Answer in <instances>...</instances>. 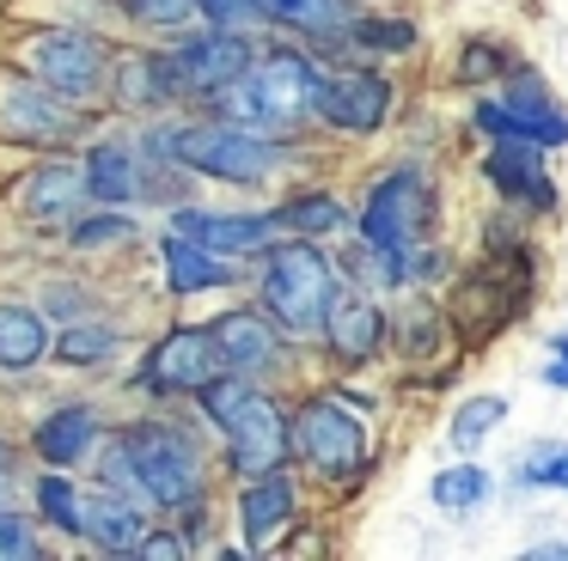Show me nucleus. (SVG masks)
Segmentation results:
<instances>
[{"label": "nucleus", "mask_w": 568, "mask_h": 561, "mask_svg": "<svg viewBox=\"0 0 568 561\" xmlns=\"http://www.w3.org/2000/svg\"><path fill=\"white\" fill-rule=\"evenodd\" d=\"M196 397H202V409L214 415V427L226 434L233 470H245V476L282 470V458L294 451V434H287V415L275 409L270 397H257V390H245V385H226V378L202 385Z\"/></svg>", "instance_id": "1"}, {"label": "nucleus", "mask_w": 568, "mask_h": 561, "mask_svg": "<svg viewBox=\"0 0 568 561\" xmlns=\"http://www.w3.org/2000/svg\"><path fill=\"white\" fill-rule=\"evenodd\" d=\"M312 92H318L312 61L263 55V61H251L233 85H221L214 104H221V116L245 122V129H282V122H294L300 110H312Z\"/></svg>", "instance_id": "2"}, {"label": "nucleus", "mask_w": 568, "mask_h": 561, "mask_svg": "<svg viewBox=\"0 0 568 561\" xmlns=\"http://www.w3.org/2000/svg\"><path fill=\"white\" fill-rule=\"evenodd\" d=\"M165 153L190 171H209V177L226 183H257L270 177L275 165V146L263 129H245L233 116H214V122H184V129L165 134Z\"/></svg>", "instance_id": "3"}, {"label": "nucleus", "mask_w": 568, "mask_h": 561, "mask_svg": "<svg viewBox=\"0 0 568 561\" xmlns=\"http://www.w3.org/2000/svg\"><path fill=\"white\" fill-rule=\"evenodd\" d=\"M331 299H336V275H331V263H324V251H312V244H282V251L270 256V268H263V312L282 329H294V336L318 329L324 312H331Z\"/></svg>", "instance_id": "4"}, {"label": "nucleus", "mask_w": 568, "mask_h": 561, "mask_svg": "<svg viewBox=\"0 0 568 561\" xmlns=\"http://www.w3.org/2000/svg\"><path fill=\"white\" fill-rule=\"evenodd\" d=\"M38 507L50 512L62 531L87 537V543L111 549V555H135L141 537H148L141 512L129 507L123 494H80L74 482H62V476H43V482H38Z\"/></svg>", "instance_id": "5"}, {"label": "nucleus", "mask_w": 568, "mask_h": 561, "mask_svg": "<svg viewBox=\"0 0 568 561\" xmlns=\"http://www.w3.org/2000/svg\"><path fill=\"white\" fill-rule=\"evenodd\" d=\"M422 171H392V177L373 183L367 195V214H361V226H367V244L379 256H392L397 275H416V226H422Z\"/></svg>", "instance_id": "6"}, {"label": "nucleus", "mask_w": 568, "mask_h": 561, "mask_svg": "<svg viewBox=\"0 0 568 561\" xmlns=\"http://www.w3.org/2000/svg\"><path fill=\"white\" fill-rule=\"evenodd\" d=\"M129 451L141 463V482H148L153 507H196L202 500V451L190 434H178V427H135Z\"/></svg>", "instance_id": "7"}, {"label": "nucleus", "mask_w": 568, "mask_h": 561, "mask_svg": "<svg viewBox=\"0 0 568 561\" xmlns=\"http://www.w3.org/2000/svg\"><path fill=\"white\" fill-rule=\"evenodd\" d=\"M477 122L495 134V141H538V146H568V116L550 104L544 80L531 68H519L507 80V98L495 104H477Z\"/></svg>", "instance_id": "8"}, {"label": "nucleus", "mask_w": 568, "mask_h": 561, "mask_svg": "<svg viewBox=\"0 0 568 561\" xmlns=\"http://www.w3.org/2000/svg\"><path fill=\"white\" fill-rule=\"evenodd\" d=\"M287 434H294V451L312 463L318 476H348L361 470V451H367V434H361V421L343 409L336 397H312L306 409L287 421Z\"/></svg>", "instance_id": "9"}, {"label": "nucleus", "mask_w": 568, "mask_h": 561, "mask_svg": "<svg viewBox=\"0 0 568 561\" xmlns=\"http://www.w3.org/2000/svg\"><path fill=\"white\" fill-rule=\"evenodd\" d=\"M26 61L43 85L68 98H92L104 80V43L92 31H38L26 37Z\"/></svg>", "instance_id": "10"}, {"label": "nucleus", "mask_w": 568, "mask_h": 561, "mask_svg": "<svg viewBox=\"0 0 568 561\" xmlns=\"http://www.w3.org/2000/svg\"><path fill=\"white\" fill-rule=\"evenodd\" d=\"M221 373H226V360H221L209 329H172V336L148 354V390H160V397H172V390H202Z\"/></svg>", "instance_id": "11"}, {"label": "nucleus", "mask_w": 568, "mask_h": 561, "mask_svg": "<svg viewBox=\"0 0 568 561\" xmlns=\"http://www.w3.org/2000/svg\"><path fill=\"white\" fill-rule=\"evenodd\" d=\"M172 61H178V85H184V92L214 98L221 85H233L257 55H251V43L239 31H221V24H214V31L190 37L184 49H172Z\"/></svg>", "instance_id": "12"}, {"label": "nucleus", "mask_w": 568, "mask_h": 561, "mask_svg": "<svg viewBox=\"0 0 568 561\" xmlns=\"http://www.w3.org/2000/svg\"><path fill=\"white\" fill-rule=\"evenodd\" d=\"M312 110H318L324 122H336V129H379L385 110H392V85L379 80V73H318V92H312Z\"/></svg>", "instance_id": "13"}, {"label": "nucleus", "mask_w": 568, "mask_h": 561, "mask_svg": "<svg viewBox=\"0 0 568 561\" xmlns=\"http://www.w3.org/2000/svg\"><path fill=\"white\" fill-rule=\"evenodd\" d=\"M275 226H282L275 214H178L172 220L178 238L202 244V251H214V256H233V263L251 251H270Z\"/></svg>", "instance_id": "14"}, {"label": "nucleus", "mask_w": 568, "mask_h": 561, "mask_svg": "<svg viewBox=\"0 0 568 561\" xmlns=\"http://www.w3.org/2000/svg\"><path fill=\"white\" fill-rule=\"evenodd\" d=\"M239 524H245V543L251 549H270L275 537L294 524V482H287L282 470L251 476V488L239 494Z\"/></svg>", "instance_id": "15"}, {"label": "nucleus", "mask_w": 568, "mask_h": 561, "mask_svg": "<svg viewBox=\"0 0 568 561\" xmlns=\"http://www.w3.org/2000/svg\"><path fill=\"white\" fill-rule=\"evenodd\" d=\"M214 348H221L226 373H263V366L275 360V329L263 312H226L209 324Z\"/></svg>", "instance_id": "16"}, {"label": "nucleus", "mask_w": 568, "mask_h": 561, "mask_svg": "<svg viewBox=\"0 0 568 561\" xmlns=\"http://www.w3.org/2000/svg\"><path fill=\"white\" fill-rule=\"evenodd\" d=\"M544 146L538 141H495L489 146V183L501 195H514V202H538L550 207V177H544Z\"/></svg>", "instance_id": "17"}, {"label": "nucleus", "mask_w": 568, "mask_h": 561, "mask_svg": "<svg viewBox=\"0 0 568 561\" xmlns=\"http://www.w3.org/2000/svg\"><path fill=\"white\" fill-rule=\"evenodd\" d=\"M0 129L38 146V141H68V134H74V116H68V110L55 104L50 92H38V85H7V104H0Z\"/></svg>", "instance_id": "18"}, {"label": "nucleus", "mask_w": 568, "mask_h": 561, "mask_svg": "<svg viewBox=\"0 0 568 561\" xmlns=\"http://www.w3.org/2000/svg\"><path fill=\"white\" fill-rule=\"evenodd\" d=\"M324 336H331V348L343 354V360H367V354L385 341V317H379V305H373V299L336 287L331 312H324Z\"/></svg>", "instance_id": "19"}, {"label": "nucleus", "mask_w": 568, "mask_h": 561, "mask_svg": "<svg viewBox=\"0 0 568 561\" xmlns=\"http://www.w3.org/2000/svg\"><path fill=\"white\" fill-rule=\"evenodd\" d=\"M87 190L92 202H141L148 195V171H141V153L123 141H104L87 153Z\"/></svg>", "instance_id": "20"}, {"label": "nucleus", "mask_w": 568, "mask_h": 561, "mask_svg": "<svg viewBox=\"0 0 568 561\" xmlns=\"http://www.w3.org/2000/svg\"><path fill=\"white\" fill-rule=\"evenodd\" d=\"M165 275H172V293H209V287H226L239 268H233V256H214L172 232L165 238Z\"/></svg>", "instance_id": "21"}, {"label": "nucleus", "mask_w": 568, "mask_h": 561, "mask_svg": "<svg viewBox=\"0 0 568 561\" xmlns=\"http://www.w3.org/2000/svg\"><path fill=\"white\" fill-rule=\"evenodd\" d=\"M50 324H43V312H31V305H0V366L7 373H19V366H38L43 354H50Z\"/></svg>", "instance_id": "22"}, {"label": "nucleus", "mask_w": 568, "mask_h": 561, "mask_svg": "<svg viewBox=\"0 0 568 561\" xmlns=\"http://www.w3.org/2000/svg\"><path fill=\"white\" fill-rule=\"evenodd\" d=\"M92 439H99V421H92V409H80V402L43 415V427H38V451L50 463H80L92 451Z\"/></svg>", "instance_id": "23"}, {"label": "nucleus", "mask_w": 568, "mask_h": 561, "mask_svg": "<svg viewBox=\"0 0 568 561\" xmlns=\"http://www.w3.org/2000/svg\"><path fill=\"white\" fill-rule=\"evenodd\" d=\"M80 195H92V190H87V171H74V165H43V171H31V177H26V207L38 220L74 207Z\"/></svg>", "instance_id": "24"}, {"label": "nucleus", "mask_w": 568, "mask_h": 561, "mask_svg": "<svg viewBox=\"0 0 568 561\" xmlns=\"http://www.w3.org/2000/svg\"><path fill=\"white\" fill-rule=\"evenodd\" d=\"M263 24H294V31H343L348 7L343 0H257Z\"/></svg>", "instance_id": "25"}, {"label": "nucleus", "mask_w": 568, "mask_h": 561, "mask_svg": "<svg viewBox=\"0 0 568 561\" xmlns=\"http://www.w3.org/2000/svg\"><path fill=\"white\" fill-rule=\"evenodd\" d=\"M483 500H489V470H477V463H458V470L434 476V507L440 512H477Z\"/></svg>", "instance_id": "26"}, {"label": "nucleus", "mask_w": 568, "mask_h": 561, "mask_svg": "<svg viewBox=\"0 0 568 561\" xmlns=\"http://www.w3.org/2000/svg\"><path fill=\"white\" fill-rule=\"evenodd\" d=\"M55 354H62L68 366H99L116 354V329L111 324H68L62 336H55Z\"/></svg>", "instance_id": "27"}, {"label": "nucleus", "mask_w": 568, "mask_h": 561, "mask_svg": "<svg viewBox=\"0 0 568 561\" xmlns=\"http://www.w3.org/2000/svg\"><path fill=\"white\" fill-rule=\"evenodd\" d=\"M501 421H507V402H501V397H470L465 409L453 415V446H458V451L483 446V439H489Z\"/></svg>", "instance_id": "28"}, {"label": "nucleus", "mask_w": 568, "mask_h": 561, "mask_svg": "<svg viewBox=\"0 0 568 561\" xmlns=\"http://www.w3.org/2000/svg\"><path fill=\"white\" fill-rule=\"evenodd\" d=\"M519 482L526 488H562L568 494V446H556V439L531 446L526 458H519Z\"/></svg>", "instance_id": "29"}, {"label": "nucleus", "mask_w": 568, "mask_h": 561, "mask_svg": "<svg viewBox=\"0 0 568 561\" xmlns=\"http://www.w3.org/2000/svg\"><path fill=\"white\" fill-rule=\"evenodd\" d=\"M104 482H111L123 500H135V507H153L148 482H141V463H135V451H129V434L116 439L111 451H104Z\"/></svg>", "instance_id": "30"}, {"label": "nucleus", "mask_w": 568, "mask_h": 561, "mask_svg": "<svg viewBox=\"0 0 568 561\" xmlns=\"http://www.w3.org/2000/svg\"><path fill=\"white\" fill-rule=\"evenodd\" d=\"M275 220H282V226H300V232H336L343 226V207H336L331 195H300V202H287Z\"/></svg>", "instance_id": "31"}, {"label": "nucleus", "mask_w": 568, "mask_h": 561, "mask_svg": "<svg viewBox=\"0 0 568 561\" xmlns=\"http://www.w3.org/2000/svg\"><path fill=\"white\" fill-rule=\"evenodd\" d=\"M196 7H202V19L221 24V31H245V24H263L257 0H196Z\"/></svg>", "instance_id": "32"}, {"label": "nucleus", "mask_w": 568, "mask_h": 561, "mask_svg": "<svg viewBox=\"0 0 568 561\" xmlns=\"http://www.w3.org/2000/svg\"><path fill=\"white\" fill-rule=\"evenodd\" d=\"M31 555H38L31 519H19V512H0V561H31Z\"/></svg>", "instance_id": "33"}, {"label": "nucleus", "mask_w": 568, "mask_h": 561, "mask_svg": "<svg viewBox=\"0 0 568 561\" xmlns=\"http://www.w3.org/2000/svg\"><path fill=\"white\" fill-rule=\"evenodd\" d=\"M129 12H135L141 24H184L190 12H202L196 0H129Z\"/></svg>", "instance_id": "34"}, {"label": "nucleus", "mask_w": 568, "mask_h": 561, "mask_svg": "<svg viewBox=\"0 0 568 561\" xmlns=\"http://www.w3.org/2000/svg\"><path fill=\"white\" fill-rule=\"evenodd\" d=\"M111 238H129V220L104 214V220H80L74 226V244H111Z\"/></svg>", "instance_id": "35"}, {"label": "nucleus", "mask_w": 568, "mask_h": 561, "mask_svg": "<svg viewBox=\"0 0 568 561\" xmlns=\"http://www.w3.org/2000/svg\"><path fill=\"white\" fill-rule=\"evenodd\" d=\"M544 385H550V390H568V329L556 336V354H550V366H544Z\"/></svg>", "instance_id": "36"}, {"label": "nucleus", "mask_w": 568, "mask_h": 561, "mask_svg": "<svg viewBox=\"0 0 568 561\" xmlns=\"http://www.w3.org/2000/svg\"><path fill=\"white\" fill-rule=\"evenodd\" d=\"M361 43H392V49H404L409 43V24H361Z\"/></svg>", "instance_id": "37"}, {"label": "nucleus", "mask_w": 568, "mask_h": 561, "mask_svg": "<svg viewBox=\"0 0 568 561\" xmlns=\"http://www.w3.org/2000/svg\"><path fill=\"white\" fill-rule=\"evenodd\" d=\"M495 68H501V61L489 55V43H477V55H465V61H458V73H465V80H489Z\"/></svg>", "instance_id": "38"}, {"label": "nucleus", "mask_w": 568, "mask_h": 561, "mask_svg": "<svg viewBox=\"0 0 568 561\" xmlns=\"http://www.w3.org/2000/svg\"><path fill=\"white\" fill-rule=\"evenodd\" d=\"M135 555H153V561H172V555H184V543H178V537H153V543H148V537H141V549H135Z\"/></svg>", "instance_id": "39"}, {"label": "nucleus", "mask_w": 568, "mask_h": 561, "mask_svg": "<svg viewBox=\"0 0 568 561\" xmlns=\"http://www.w3.org/2000/svg\"><path fill=\"white\" fill-rule=\"evenodd\" d=\"M531 561H562L568 555V543H544V549H526Z\"/></svg>", "instance_id": "40"}, {"label": "nucleus", "mask_w": 568, "mask_h": 561, "mask_svg": "<svg viewBox=\"0 0 568 561\" xmlns=\"http://www.w3.org/2000/svg\"><path fill=\"white\" fill-rule=\"evenodd\" d=\"M7 463H13V451H7V446H0V470H7Z\"/></svg>", "instance_id": "41"}]
</instances>
